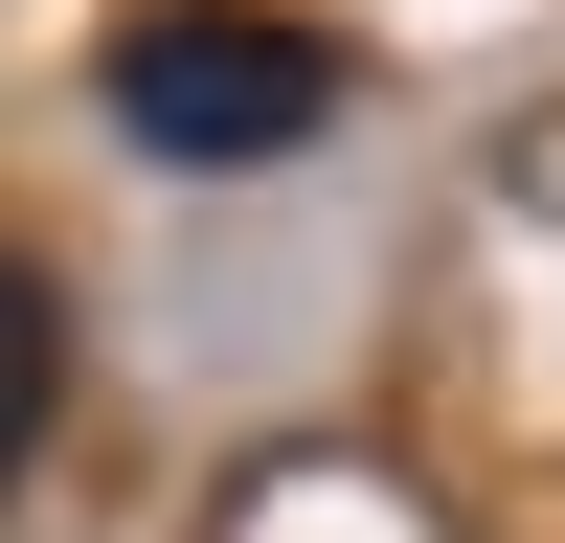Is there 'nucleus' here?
<instances>
[{
	"mask_svg": "<svg viewBox=\"0 0 565 543\" xmlns=\"http://www.w3.org/2000/svg\"><path fill=\"white\" fill-rule=\"evenodd\" d=\"M90 91H114L136 159H295L340 114V23H295V0H136L90 45Z\"/></svg>",
	"mask_w": 565,
	"mask_h": 543,
	"instance_id": "1",
	"label": "nucleus"
},
{
	"mask_svg": "<svg viewBox=\"0 0 565 543\" xmlns=\"http://www.w3.org/2000/svg\"><path fill=\"white\" fill-rule=\"evenodd\" d=\"M45 385H68V317H45V272L0 249V476H23V430H45Z\"/></svg>",
	"mask_w": 565,
	"mask_h": 543,
	"instance_id": "2",
	"label": "nucleus"
}]
</instances>
